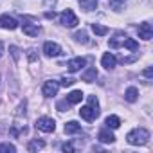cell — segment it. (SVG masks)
<instances>
[{
	"mask_svg": "<svg viewBox=\"0 0 153 153\" xmlns=\"http://www.w3.org/2000/svg\"><path fill=\"white\" fill-rule=\"evenodd\" d=\"M85 58H72L68 63H67V68L70 70V72H78V70H81L83 67H85Z\"/></svg>",
	"mask_w": 153,
	"mask_h": 153,
	"instance_id": "cell-9",
	"label": "cell"
},
{
	"mask_svg": "<svg viewBox=\"0 0 153 153\" xmlns=\"http://www.w3.org/2000/svg\"><path fill=\"white\" fill-rule=\"evenodd\" d=\"M9 51H11V56H13L15 59H18V56H20V54H18V49L13 45V47H9Z\"/></svg>",
	"mask_w": 153,
	"mask_h": 153,
	"instance_id": "cell-29",
	"label": "cell"
},
{
	"mask_svg": "<svg viewBox=\"0 0 153 153\" xmlns=\"http://www.w3.org/2000/svg\"><path fill=\"white\" fill-rule=\"evenodd\" d=\"M96 78H97V70L92 67V68H88L87 72H83V76H81V79L83 81H87V83H92V81H96Z\"/></svg>",
	"mask_w": 153,
	"mask_h": 153,
	"instance_id": "cell-15",
	"label": "cell"
},
{
	"mask_svg": "<svg viewBox=\"0 0 153 153\" xmlns=\"http://www.w3.org/2000/svg\"><path fill=\"white\" fill-rule=\"evenodd\" d=\"M58 110H59V112H65V110H68V101L65 99V101L58 103Z\"/></svg>",
	"mask_w": 153,
	"mask_h": 153,
	"instance_id": "cell-28",
	"label": "cell"
},
{
	"mask_svg": "<svg viewBox=\"0 0 153 153\" xmlns=\"http://www.w3.org/2000/svg\"><path fill=\"white\" fill-rule=\"evenodd\" d=\"M97 139H99L101 142H105V144H112V142L115 140L114 133H110V131H106V130H101L99 135H97Z\"/></svg>",
	"mask_w": 153,
	"mask_h": 153,
	"instance_id": "cell-14",
	"label": "cell"
},
{
	"mask_svg": "<svg viewBox=\"0 0 153 153\" xmlns=\"http://www.w3.org/2000/svg\"><path fill=\"white\" fill-rule=\"evenodd\" d=\"M0 27L7 29V31H15L18 27V22L13 16H9V15H2V16H0Z\"/></svg>",
	"mask_w": 153,
	"mask_h": 153,
	"instance_id": "cell-6",
	"label": "cell"
},
{
	"mask_svg": "<svg viewBox=\"0 0 153 153\" xmlns=\"http://www.w3.org/2000/svg\"><path fill=\"white\" fill-rule=\"evenodd\" d=\"M22 27H24V33L27 36H38V33H40V27L34 24H24Z\"/></svg>",
	"mask_w": 153,
	"mask_h": 153,
	"instance_id": "cell-16",
	"label": "cell"
},
{
	"mask_svg": "<svg viewBox=\"0 0 153 153\" xmlns=\"http://www.w3.org/2000/svg\"><path fill=\"white\" fill-rule=\"evenodd\" d=\"M59 22H61L65 27H76V25L79 24L78 16L74 15V11H72V9H65V11L59 15Z\"/></svg>",
	"mask_w": 153,
	"mask_h": 153,
	"instance_id": "cell-2",
	"label": "cell"
},
{
	"mask_svg": "<svg viewBox=\"0 0 153 153\" xmlns=\"http://www.w3.org/2000/svg\"><path fill=\"white\" fill-rule=\"evenodd\" d=\"M126 140L131 144V146H144L148 140H149V131L146 128H135L131 130L128 135H126Z\"/></svg>",
	"mask_w": 153,
	"mask_h": 153,
	"instance_id": "cell-1",
	"label": "cell"
},
{
	"mask_svg": "<svg viewBox=\"0 0 153 153\" xmlns=\"http://www.w3.org/2000/svg\"><path fill=\"white\" fill-rule=\"evenodd\" d=\"M15 151H16V148L13 144H9V142L0 144V153H15Z\"/></svg>",
	"mask_w": 153,
	"mask_h": 153,
	"instance_id": "cell-24",
	"label": "cell"
},
{
	"mask_svg": "<svg viewBox=\"0 0 153 153\" xmlns=\"http://www.w3.org/2000/svg\"><path fill=\"white\" fill-rule=\"evenodd\" d=\"M74 83H76V79H72V78H63L61 79V85L63 87H72Z\"/></svg>",
	"mask_w": 153,
	"mask_h": 153,
	"instance_id": "cell-27",
	"label": "cell"
},
{
	"mask_svg": "<svg viewBox=\"0 0 153 153\" xmlns=\"http://www.w3.org/2000/svg\"><path fill=\"white\" fill-rule=\"evenodd\" d=\"M137 33H139V38H142V40H151L153 38V27L148 22L140 24L139 29H137Z\"/></svg>",
	"mask_w": 153,
	"mask_h": 153,
	"instance_id": "cell-8",
	"label": "cell"
},
{
	"mask_svg": "<svg viewBox=\"0 0 153 153\" xmlns=\"http://www.w3.org/2000/svg\"><path fill=\"white\" fill-rule=\"evenodd\" d=\"M101 63H103V67H105L106 70H112V68L115 67V63H117V58H115L112 52H106V54H103Z\"/></svg>",
	"mask_w": 153,
	"mask_h": 153,
	"instance_id": "cell-10",
	"label": "cell"
},
{
	"mask_svg": "<svg viewBox=\"0 0 153 153\" xmlns=\"http://www.w3.org/2000/svg\"><path fill=\"white\" fill-rule=\"evenodd\" d=\"M81 99H83V92H81V90H72V92L67 96L68 105H78V103H81Z\"/></svg>",
	"mask_w": 153,
	"mask_h": 153,
	"instance_id": "cell-11",
	"label": "cell"
},
{
	"mask_svg": "<svg viewBox=\"0 0 153 153\" xmlns=\"http://www.w3.org/2000/svg\"><path fill=\"white\" fill-rule=\"evenodd\" d=\"M74 38H76V42H79V43H88V38H87L85 31H78L74 34Z\"/></svg>",
	"mask_w": 153,
	"mask_h": 153,
	"instance_id": "cell-23",
	"label": "cell"
},
{
	"mask_svg": "<svg viewBox=\"0 0 153 153\" xmlns=\"http://www.w3.org/2000/svg\"><path fill=\"white\" fill-rule=\"evenodd\" d=\"M124 38H126V36H124ZM124 38H123V34L119 33L115 38H112V40H110V47H112V49H117L119 45H123V40H124Z\"/></svg>",
	"mask_w": 153,
	"mask_h": 153,
	"instance_id": "cell-22",
	"label": "cell"
},
{
	"mask_svg": "<svg viewBox=\"0 0 153 153\" xmlns=\"http://www.w3.org/2000/svg\"><path fill=\"white\" fill-rule=\"evenodd\" d=\"M61 149H63V151H74V146H72L70 142H67V144L61 146Z\"/></svg>",
	"mask_w": 153,
	"mask_h": 153,
	"instance_id": "cell-30",
	"label": "cell"
},
{
	"mask_svg": "<svg viewBox=\"0 0 153 153\" xmlns=\"http://www.w3.org/2000/svg\"><path fill=\"white\" fill-rule=\"evenodd\" d=\"M2 56H4V43L0 42V58H2Z\"/></svg>",
	"mask_w": 153,
	"mask_h": 153,
	"instance_id": "cell-33",
	"label": "cell"
},
{
	"mask_svg": "<svg viewBox=\"0 0 153 153\" xmlns=\"http://www.w3.org/2000/svg\"><path fill=\"white\" fill-rule=\"evenodd\" d=\"M58 88H59V83H58V81H45L42 92H43L45 97H52V96L58 94Z\"/></svg>",
	"mask_w": 153,
	"mask_h": 153,
	"instance_id": "cell-7",
	"label": "cell"
},
{
	"mask_svg": "<svg viewBox=\"0 0 153 153\" xmlns=\"http://www.w3.org/2000/svg\"><path fill=\"white\" fill-rule=\"evenodd\" d=\"M36 128H38L40 131L51 133V131H54V130H56V123H54V119H52V117H40V119L36 121Z\"/></svg>",
	"mask_w": 153,
	"mask_h": 153,
	"instance_id": "cell-3",
	"label": "cell"
},
{
	"mask_svg": "<svg viewBox=\"0 0 153 153\" xmlns=\"http://www.w3.org/2000/svg\"><path fill=\"white\" fill-rule=\"evenodd\" d=\"M43 52H45V56H49V58H56V56L61 54V49H59V45L54 43V42H45V43H43Z\"/></svg>",
	"mask_w": 153,
	"mask_h": 153,
	"instance_id": "cell-5",
	"label": "cell"
},
{
	"mask_svg": "<svg viewBox=\"0 0 153 153\" xmlns=\"http://www.w3.org/2000/svg\"><path fill=\"white\" fill-rule=\"evenodd\" d=\"M137 97H139V90H137L135 87H130V88L124 92V99H126L128 103H135Z\"/></svg>",
	"mask_w": 153,
	"mask_h": 153,
	"instance_id": "cell-13",
	"label": "cell"
},
{
	"mask_svg": "<svg viewBox=\"0 0 153 153\" xmlns=\"http://www.w3.org/2000/svg\"><path fill=\"white\" fill-rule=\"evenodd\" d=\"M88 105L96 110H99V103H97V97L96 96H88Z\"/></svg>",
	"mask_w": 153,
	"mask_h": 153,
	"instance_id": "cell-25",
	"label": "cell"
},
{
	"mask_svg": "<svg viewBox=\"0 0 153 153\" xmlns=\"http://www.w3.org/2000/svg\"><path fill=\"white\" fill-rule=\"evenodd\" d=\"M79 115H81L85 121L92 123V121H96V119L99 117V110H96V108H92V106L88 105V106H83V108L79 110Z\"/></svg>",
	"mask_w": 153,
	"mask_h": 153,
	"instance_id": "cell-4",
	"label": "cell"
},
{
	"mask_svg": "<svg viewBox=\"0 0 153 153\" xmlns=\"http://www.w3.org/2000/svg\"><path fill=\"white\" fill-rule=\"evenodd\" d=\"M92 31H94V34H97V36H106V34H108V29H106L105 25H99V24H92Z\"/></svg>",
	"mask_w": 153,
	"mask_h": 153,
	"instance_id": "cell-20",
	"label": "cell"
},
{
	"mask_svg": "<svg viewBox=\"0 0 153 153\" xmlns=\"http://www.w3.org/2000/svg\"><path fill=\"white\" fill-rule=\"evenodd\" d=\"M123 47H126L130 51H139V43L135 40H131V38H124L123 40Z\"/></svg>",
	"mask_w": 153,
	"mask_h": 153,
	"instance_id": "cell-21",
	"label": "cell"
},
{
	"mask_svg": "<svg viewBox=\"0 0 153 153\" xmlns=\"http://www.w3.org/2000/svg\"><path fill=\"white\" fill-rule=\"evenodd\" d=\"M78 131H81V124L79 123H76V121H68L67 124H65V133H78Z\"/></svg>",
	"mask_w": 153,
	"mask_h": 153,
	"instance_id": "cell-12",
	"label": "cell"
},
{
	"mask_svg": "<svg viewBox=\"0 0 153 153\" xmlns=\"http://www.w3.org/2000/svg\"><path fill=\"white\" fill-rule=\"evenodd\" d=\"M144 76H146V78H151V76H153V70H151V67H148V68L144 70Z\"/></svg>",
	"mask_w": 153,
	"mask_h": 153,
	"instance_id": "cell-31",
	"label": "cell"
},
{
	"mask_svg": "<svg viewBox=\"0 0 153 153\" xmlns=\"http://www.w3.org/2000/svg\"><path fill=\"white\" fill-rule=\"evenodd\" d=\"M110 7H114L115 11H119L123 7V0H110Z\"/></svg>",
	"mask_w": 153,
	"mask_h": 153,
	"instance_id": "cell-26",
	"label": "cell"
},
{
	"mask_svg": "<svg viewBox=\"0 0 153 153\" xmlns=\"http://www.w3.org/2000/svg\"><path fill=\"white\" fill-rule=\"evenodd\" d=\"M79 6H81L85 11H92V9H96V6H97V0H79Z\"/></svg>",
	"mask_w": 153,
	"mask_h": 153,
	"instance_id": "cell-18",
	"label": "cell"
},
{
	"mask_svg": "<svg viewBox=\"0 0 153 153\" xmlns=\"http://www.w3.org/2000/svg\"><path fill=\"white\" fill-rule=\"evenodd\" d=\"M105 124H106L108 128H114V130H115V128L121 126V119H119L117 115H108L106 121H105Z\"/></svg>",
	"mask_w": 153,
	"mask_h": 153,
	"instance_id": "cell-17",
	"label": "cell"
},
{
	"mask_svg": "<svg viewBox=\"0 0 153 153\" xmlns=\"http://www.w3.org/2000/svg\"><path fill=\"white\" fill-rule=\"evenodd\" d=\"M45 16H47V18H54V16H56V13H54V11H52V13L49 11V13H45Z\"/></svg>",
	"mask_w": 153,
	"mask_h": 153,
	"instance_id": "cell-32",
	"label": "cell"
},
{
	"mask_svg": "<svg viewBox=\"0 0 153 153\" xmlns=\"http://www.w3.org/2000/svg\"><path fill=\"white\" fill-rule=\"evenodd\" d=\"M43 146H45V142H43V140L34 139V140H31V142L27 144V149H29V151H38V149H42Z\"/></svg>",
	"mask_w": 153,
	"mask_h": 153,
	"instance_id": "cell-19",
	"label": "cell"
}]
</instances>
